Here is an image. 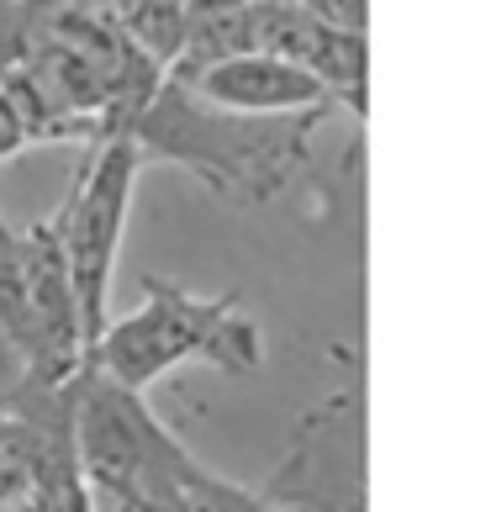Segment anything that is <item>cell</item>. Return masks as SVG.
Instances as JSON below:
<instances>
[{
	"label": "cell",
	"instance_id": "6da1fadb",
	"mask_svg": "<svg viewBox=\"0 0 491 512\" xmlns=\"http://www.w3.org/2000/svg\"><path fill=\"white\" fill-rule=\"evenodd\" d=\"M323 117L328 111L238 117V111L206 106L175 74H159L127 138L143 164H175L238 206H264L286 196L296 175L312 164V132L323 127Z\"/></svg>",
	"mask_w": 491,
	"mask_h": 512
},
{
	"label": "cell",
	"instance_id": "7a4b0ae2",
	"mask_svg": "<svg viewBox=\"0 0 491 512\" xmlns=\"http://www.w3.org/2000/svg\"><path fill=\"white\" fill-rule=\"evenodd\" d=\"M85 365L132 391H148L180 365L254 375L264 365V328L238 291L196 296L169 275H143V301L127 317H106Z\"/></svg>",
	"mask_w": 491,
	"mask_h": 512
},
{
	"label": "cell",
	"instance_id": "3957f363",
	"mask_svg": "<svg viewBox=\"0 0 491 512\" xmlns=\"http://www.w3.org/2000/svg\"><path fill=\"white\" fill-rule=\"evenodd\" d=\"M69 417H74V460L90 497L127 512H175V491L196 454L169 433L143 391L117 386L96 365L69 381Z\"/></svg>",
	"mask_w": 491,
	"mask_h": 512
},
{
	"label": "cell",
	"instance_id": "277c9868",
	"mask_svg": "<svg viewBox=\"0 0 491 512\" xmlns=\"http://www.w3.org/2000/svg\"><path fill=\"white\" fill-rule=\"evenodd\" d=\"M138 175H143V159L127 132H96L64 206L48 217L53 238H59V254H64V270H69L74 307H80L85 354L111 317V275H117V254L127 238Z\"/></svg>",
	"mask_w": 491,
	"mask_h": 512
},
{
	"label": "cell",
	"instance_id": "5b68a950",
	"mask_svg": "<svg viewBox=\"0 0 491 512\" xmlns=\"http://www.w3.org/2000/svg\"><path fill=\"white\" fill-rule=\"evenodd\" d=\"M275 512H365V396L338 386L291 433L275 476L259 486Z\"/></svg>",
	"mask_w": 491,
	"mask_h": 512
},
{
	"label": "cell",
	"instance_id": "8992f818",
	"mask_svg": "<svg viewBox=\"0 0 491 512\" xmlns=\"http://www.w3.org/2000/svg\"><path fill=\"white\" fill-rule=\"evenodd\" d=\"M243 37H249V48L307 69L354 117L365 111V32L338 27L328 16L296 6V0H249L243 6Z\"/></svg>",
	"mask_w": 491,
	"mask_h": 512
},
{
	"label": "cell",
	"instance_id": "52a82bcc",
	"mask_svg": "<svg viewBox=\"0 0 491 512\" xmlns=\"http://www.w3.org/2000/svg\"><path fill=\"white\" fill-rule=\"evenodd\" d=\"M164 74L185 80L206 106L238 111V117H307V111L338 106L307 69L275 59V53H259V48H238L228 59H212L196 69H164Z\"/></svg>",
	"mask_w": 491,
	"mask_h": 512
},
{
	"label": "cell",
	"instance_id": "ba28073f",
	"mask_svg": "<svg viewBox=\"0 0 491 512\" xmlns=\"http://www.w3.org/2000/svg\"><path fill=\"white\" fill-rule=\"evenodd\" d=\"M101 22L122 37L127 48H138L154 69H169L185 48V22L191 6L185 0H85Z\"/></svg>",
	"mask_w": 491,
	"mask_h": 512
},
{
	"label": "cell",
	"instance_id": "9c48e42d",
	"mask_svg": "<svg viewBox=\"0 0 491 512\" xmlns=\"http://www.w3.org/2000/svg\"><path fill=\"white\" fill-rule=\"evenodd\" d=\"M175 512H275V507L264 502L259 491L222 481L217 470H206V465L196 460L191 470H185L180 491H175Z\"/></svg>",
	"mask_w": 491,
	"mask_h": 512
},
{
	"label": "cell",
	"instance_id": "30bf717a",
	"mask_svg": "<svg viewBox=\"0 0 491 512\" xmlns=\"http://www.w3.org/2000/svg\"><path fill=\"white\" fill-rule=\"evenodd\" d=\"M27 381H32V375H27V359H22V349H16V344H11V333L0 328V391H6L11 402H16V391H22Z\"/></svg>",
	"mask_w": 491,
	"mask_h": 512
},
{
	"label": "cell",
	"instance_id": "8fae6325",
	"mask_svg": "<svg viewBox=\"0 0 491 512\" xmlns=\"http://www.w3.org/2000/svg\"><path fill=\"white\" fill-rule=\"evenodd\" d=\"M185 6H196V11H212V6H249V0H185Z\"/></svg>",
	"mask_w": 491,
	"mask_h": 512
},
{
	"label": "cell",
	"instance_id": "7c38bea8",
	"mask_svg": "<svg viewBox=\"0 0 491 512\" xmlns=\"http://www.w3.org/2000/svg\"><path fill=\"white\" fill-rule=\"evenodd\" d=\"M90 507H96V512H127V507H111V502H101V497H90Z\"/></svg>",
	"mask_w": 491,
	"mask_h": 512
}]
</instances>
